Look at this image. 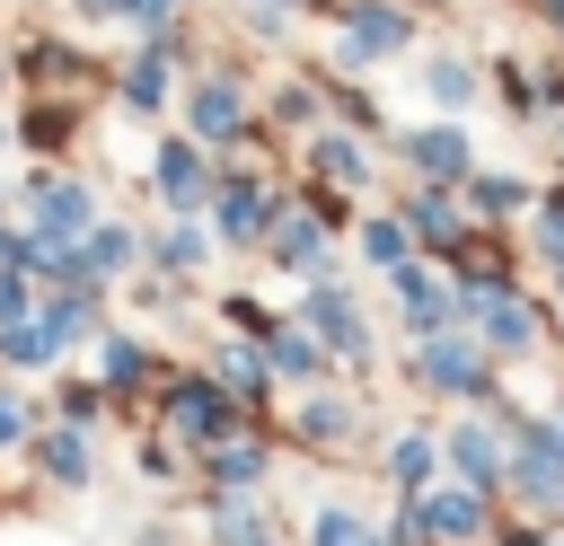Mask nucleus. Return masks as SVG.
<instances>
[{
  "label": "nucleus",
  "instance_id": "f257e3e1",
  "mask_svg": "<svg viewBox=\"0 0 564 546\" xmlns=\"http://www.w3.org/2000/svg\"><path fill=\"white\" fill-rule=\"evenodd\" d=\"M467 317H476V335H485V343H502V352H520V343H529V308H520L511 291H467Z\"/></svg>",
  "mask_w": 564,
  "mask_h": 546
},
{
  "label": "nucleus",
  "instance_id": "f03ea898",
  "mask_svg": "<svg viewBox=\"0 0 564 546\" xmlns=\"http://www.w3.org/2000/svg\"><path fill=\"white\" fill-rule=\"evenodd\" d=\"M344 44H352V53H397V44H405V18L379 9V0H352V9H344Z\"/></svg>",
  "mask_w": 564,
  "mask_h": 546
},
{
  "label": "nucleus",
  "instance_id": "7ed1b4c3",
  "mask_svg": "<svg viewBox=\"0 0 564 546\" xmlns=\"http://www.w3.org/2000/svg\"><path fill=\"white\" fill-rule=\"evenodd\" d=\"M414 370H423L432 387H476V352H467L458 335H423V352H414Z\"/></svg>",
  "mask_w": 564,
  "mask_h": 546
},
{
  "label": "nucleus",
  "instance_id": "20e7f679",
  "mask_svg": "<svg viewBox=\"0 0 564 546\" xmlns=\"http://www.w3.org/2000/svg\"><path fill=\"white\" fill-rule=\"evenodd\" d=\"M159 185H167V203H176V211H194V203L212 194V185H203V159H194L185 141H167V150H159Z\"/></svg>",
  "mask_w": 564,
  "mask_h": 546
},
{
  "label": "nucleus",
  "instance_id": "39448f33",
  "mask_svg": "<svg viewBox=\"0 0 564 546\" xmlns=\"http://www.w3.org/2000/svg\"><path fill=\"white\" fill-rule=\"evenodd\" d=\"M308 326H317V335H326L335 352H361V343H370V335H361V308H352L344 291H317V308H308Z\"/></svg>",
  "mask_w": 564,
  "mask_h": 546
},
{
  "label": "nucleus",
  "instance_id": "423d86ee",
  "mask_svg": "<svg viewBox=\"0 0 564 546\" xmlns=\"http://www.w3.org/2000/svg\"><path fill=\"white\" fill-rule=\"evenodd\" d=\"M273 255H282V264H326L317 220H308V211H273Z\"/></svg>",
  "mask_w": 564,
  "mask_h": 546
},
{
  "label": "nucleus",
  "instance_id": "0eeeda50",
  "mask_svg": "<svg viewBox=\"0 0 564 546\" xmlns=\"http://www.w3.org/2000/svg\"><path fill=\"white\" fill-rule=\"evenodd\" d=\"M441 528V537H476L485 528V511H476V493H432V502H414V528Z\"/></svg>",
  "mask_w": 564,
  "mask_h": 546
},
{
  "label": "nucleus",
  "instance_id": "6e6552de",
  "mask_svg": "<svg viewBox=\"0 0 564 546\" xmlns=\"http://www.w3.org/2000/svg\"><path fill=\"white\" fill-rule=\"evenodd\" d=\"M194 132H203V141H229V132H238V88H229V79L194 88Z\"/></svg>",
  "mask_w": 564,
  "mask_h": 546
},
{
  "label": "nucleus",
  "instance_id": "1a4fd4ad",
  "mask_svg": "<svg viewBox=\"0 0 564 546\" xmlns=\"http://www.w3.org/2000/svg\"><path fill=\"white\" fill-rule=\"evenodd\" d=\"M397 299H405V317H414V335H449V299L423 282V273H397Z\"/></svg>",
  "mask_w": 564,
  "mask_h": 546
},
{
  "label": "nucleus",
  "instance_id": "9d476101",
  "mask_svg": "<svg viewBox=\"0 0 564 546\" xmlns=\"http://www.w3.org/2000/svg\"><path fill=\"white\" fill-rule=\"evenodd\" d=\"M167 423H176L185 440H212V432H220V396H212V387H176V405H167Z\"/></svg>",
  "mask_w": 564,
  "mask_h": 546
},
{
  "label": "nucleus",
  "instance_id": "9b49d317",
  "mask_svg": "<svg viewBox=\"0 0 564 546\" xmlns=\"http://www.w3.org/2000/svg\"><path fill=\"white\" fill-rule=\"evenodd\" d=\"M449 458H458V467H467V476H476V484H494V476H502V440H494V432H485V423H467V432H458V440H449Z\"/></svg>",
  "mask_w": 564,
  "mask_h": 546
},
{
  "label": "nucleus",
  "instance_id": "f8f14e48",
  "mask_svg": "<svg viewBox=\"0 0 564 546\" xmlns=\"http://www.w3.org/2000/svg\"><path fill=\"white\" fill-rule=\"evenodd\" d=\"M414 167L423 176H467V141L458 132H414Z\"/></svg>",
  "mask_w": 564,
  "mask_h": 546
},
{
  "label": "nucleus",
  "instance_id": "ddd939ff",
  "mask_svg": "<svg viewBox=\"0 0 564 546\" xmlns=\"http://www.w3.org/2000/svg\"><path fill=\"white\" fill-rule=\"evenodd\" d=\"M35 220H44V229H79V220H88V194H79V185H62V176H53V185H44V194H35Z\"/></svg>",
  "mask_w": 564,
  "mask_h": 546
},
{
  "label": "nucleus",
  "instance_id": "4468645a",
  "mask_svg": "<svg viewBox=\"0 0 564 546\" xmlns=\"http://www.w3.org/2000/svg\"><path fill=\"white\" fill-rule=\"evenodd\" d=\"M256 220H264V194H256L247 176H238V185H220V229H229V238H247Z\"/></svg>",
  "mask_w": 564,
  "mask_h": 546
},
{
  "label": "nucleus",
  "instance_id": "2eb2a0df",
  "mask_svg": "<svg viewBox=\"0 0 564 546\" xmlns=\"http://www.w3.org/2000/svg\"><path fill=\"white\" fill-rule=\"evenodd\" d=\"M35 326H44V343H53V352H62V343H79V335H88V326H97V317H88V299H53V308H44V317H35Z\"/></svg>",
  "mask_w": 564,
  "mask_h": 546
},
{
  "label": "nucleus",
  "instance_id": "dca6fc26",
  "mask_svg": "<svg viewBox=\"0 0 564 546\" xmlns=\"http://www.w3.org/2000/svg\"><path fill=\"white\" fill-rule=\"evenodd\" d=\"M432 467H441V449H432L423 432H405V440H397V458H388V476H397V484H432Z\"/></svg>",
  "mask_w": 564,
  "mask_h": 546
},
{
  "label": "nucleus",
  "instance_id": "f3484780",
  "mask_svg": "<svg viewBox=\"0 0 564 546\" xmlns=\"http://www.w3.org/2000/svg\"><path fill=\"white\" fill-rule=\"evenodd\" d=\"M79 255H88V273H123V264H132V238H123V229H97Z\"/></svg>",
  "mask_w": 564,
  "mask_h": 546
},
{
  "label": "nucleus",
  "instance_id": "a211bd4d",
  "mask_svg": "<svg viewBox=\"0 0 564 546\" xmlns=\"http://www.w3.org/2000/svg\"><path fill=\"white\" fill-rule=\"evenodd\" d=\"M361 247H370V264H388V273H405V229H397V220H379V229H370Z\"/></svg>",
  "mask_w": 564,
  "mask_h": 546
},
{
  "label": "nucleus",
  "instance_id": "6ab92c4d",
  "mask_svg": "<svg viewBox=\"0 0 564 546\" xmlns=\"http://www.w3.org/2000/svg\"><path fill=\"white\" fill-rule=\"evenodd\" d=\"M0 326H26V264H0Z\"/></svg>",
  "mask_w": 564,
  "mask_h": 546
},
{
  "label": "nucleus",
  "instance_id": "aec40b11",
  "mask_svg": "<svg viewBox=\"0 0 564 546\" xmlns=\"http://www.w3.org/2000/svg\"><path fill=\"white\" fill-rule=\"evenodd\" d=\"M432 97H449V106H467V97H476V79H467V62H432Z\"/></svg>",
  "mask_w": 564,
  "mask_h": 546
},
{
  "label": "nucleus",
  "instance_id": "412c9836",
  "mask_svg": "<svg viewBox=\"0 0 564 546\" xmlns=\"http://www.w3.org/2000/svg\"><path fill=\"white\" fill-rule=\"evenodd\" d=\"M212 476H220V484H256V476H264V458H256V449H220V458H212Z\"/></svg>",
  "mask_w": 564,
  "mask_h": 546
},
{
  "label": "nucleus",
  "instance_id": "4be33fe9",
  "mask_svg": "<svg viewBox=\"0 0 564 546\" xmlns=\"http://www.w3.org/2000/svg\"><path fill=\"white\" fill-rule=\"evenodd\" d=\"M317 167H326L335 185H361V150H344V141H326V150H317Z\"/></svg>",
  "mask_w": 564,
  "mask_h": 546
},
{
  "label": "nucleus",
  "instance_id": "5701e85b",
  "mask_svg": "<svg viewBox=\"0 0 564 546\" xmlns=\"http://www.w3.org/2000/svg\"><path fill=\"white\" fill-rule=\"evenodd\" d=\"M159 88H167V70H159V53H141V62H132V97L159 106Z\"/></svg>",
  "mask_w": 564,
  "mask_h": 546
},
{
  "label": "nucleus",
  "instance_id": "b1692460",
  "mask_svg": "<svg viewBox=\"0 0 564 546\" xmlns=\"http://www.w3.org/2000/svg\"><path fill=\"white\" fill-rule=\"evenodd\" d=\"M511 203H520L511 176H485V185H476V211H511Z\"/></svg>",
  "mask_w": 564,
  "mask_h": 546
},
{
  "label": "nucleus",
  "instance_id": "393cba45",
  "mask_svg": "<svg viewBox=\"0 0 564 546\" xmlns=\"http://www.w3.org/2000/svg\"><path fill=\"white\" fill-rule=\"evenodd\" d=\"M414 229H432V238H449V229H458V211H449V203L432 194V203H414Z\"/></svg>",
  "mask_w": 564,
  "mask_h": 546
},
{
  "label": "nucleus",
  "instance_id": "a878e982",
  "mask_svg": "<svg viewBox=\"0 0 564 546\" xmlns=\"http://www.w3.org/2000/svg\"><path fill=\"white\" fill-rule=\"evenodd\" d=\"M273 361H282V370H317V352H308L300 335H273Z\"/></svg>",
  "mask_w": 564,
  "mask_h": 546
},
{
  "label": "nucleus",
  "instance_id": "bb28decb",
  "mask_svg": "<svg viewBox=\"0 0 564 546\" xmlns=\"http://www.w3.org/2000/svg\"><path fill=\"white\" fill-rule=\"evenodd\" d=\"M53 476H70V484H79V476H88V449H79V440H53Z\"/></svg>",
  "mask_w": 564,
  "mask_h": 546
},
{
  "label": "nucleus",
  "instance_id": "cd10ccee",
  "mask_svg": "<svg viewBox=\"0 0 564 546\" xmlns=\"http://www.w3.org/2000/svg\"><path fill=\"white\" fill-rule=\"evenodd\" d=\"M18 432H26V414H18L9 396H0V440H18Z\"/></svg>",
  "mask_w": 564,
  "mask_h": 546
},
{
  "label": "nucleus",
  "instance_id": "c85d7f7f",
  "mask_svg": "<svg viewBox=\"0 0 564 546\" xmlns=\"http://www.w3.org/2000/svg\"><path fill=\"white\" fill-rule=\"evenodd\" d=\"M115 9H132V18H167V0H115Z\"/></svg>",
  "mask_w": 564,
  "mask_h": 546
},
{
  "label": "nucleus",
  "instance_id": "c756f323",
  "mask_svg": "<svg viewBox=\"0 0 564 546\" xmlns=\"http://www.w3.org/2000/svg\"><path fill=\"white\" fill-rule=\"evenodd\" d=\"M555 440H564V423H555Z\"/></svg>",
  "mask_w": 564,
  "mask_h": 546
}]
</instances>
